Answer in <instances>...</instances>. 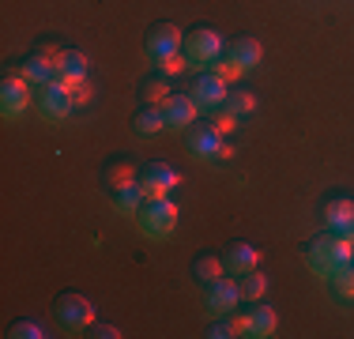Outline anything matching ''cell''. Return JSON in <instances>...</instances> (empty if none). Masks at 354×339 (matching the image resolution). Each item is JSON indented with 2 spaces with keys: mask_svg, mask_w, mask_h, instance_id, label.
I'll return each instance as SVG.
<instances>
[{
  "mask_svg": "<svg viewBox=\"0 0 354 339\" xmlns=\"http://www.w3.org/2000/svg\"><path fill=\"white\" fill-rule=\"evenodd\" d=\"M177 223H181V208L162 196V200H147L140 211V234L151 237V241H162V237H170L177 230Z\"/></svg>",
  "mask_w": 354,
  "mask_h": 339,
  "instance_id": "2",
  "label": "cell"
},
{
  "mask_svg": "<svg viewBox=\"0 0 354 339\" xmlns=\"http://www.w3.org/2000/svg\"><path fill=\"white\" fill-rule=\"evenodd\" d=\"M223 271H226V264H223V257H215V253H204V257H196L192 260V279L196 283H215V279H223Z\"/></svg>",
  "mask_w": 354,
  "mask_h": 339,
  "instance_id": "20",
  "label": "cell"
},
{
  "mask_svg": "<svg viewBox=\"0 0 354 339\" xmlns=\"http://www.w3.org/2000/svg\"><path fill=\"white\" fill-rule=\"evenodd\" d=\"M87 53H80V49H64L61 61H57V83H75V80H87Z\"/></svg>",
  "mask_w": 354,
  "mask_h": 339,
  "instance_id": "19",
  "label": "cell"
},
{
  "mask_svg": "<svg viewBox=\"0 0 354 339\" xmlns=\"http://www.w3.org/2000/svg\"><path fill=\"white\" fill-rule=\"evenodd\" d=\"M19 72H23V80H27L30 87H49V83L57 80V61H49L46 53H30Z\"/></svg>",
  "mask_w": 354,
  "mask_h": 339,
  "instance_id": "17",
  "label": "cell"
},
{
  "mask_svg": "<svg viewBox=\"0 0 354 339\" xmlns=\"http://www.w3.org/2000/svg\"><path fill=\"white\" fill-rule=\"evenodd\" d=\"M223 106L230 109V113H238V117H249L252 109H257V95L245 91V87H230V95H226Z\"/></svg>",
  "mask_w": 354,
  "mask_h": 339,
  "instance_id": "24",
  "label": "cell"
},
{
  "mask_svg": "<svg viewBox=\"0 0 354 339\" xmlns=\"http://www.w3.org/2000/svg\"><path fill=\"white\" fill-rule=\"evenodd\" d=\"M230 320H234V328H238V336H249V339H272L279 332V317H275V309L264 298L249 302V309H241V313L234 309Z\"/></svg>",
  "mask_w": 354,
  "mask_h": 339,
  "instance_id": "3",
  "label": "cell"
},
{
  "mask_svg": "<svg viewBox=\"0 0 354 339\" xmlns=\"http://www.w3.org/2000/svg\"><path fill=\"white\" fill-rule=\"evenodd\" d=\"M351 264H354V260H351Z\"/></svg>",
  "mask_w": 354,
  "mask_h": 339,
  "instance_id": "32",
  "label": "cell"
},
{
  "mask_svg": "<svg viewBox=\"0 0 354 339\" xmlns=\"http://www.w3.org/2000/svg\"><path fill=\"white\" fill-rule=\"evenodd\" d=\"M260 57H264V49H260V42L249 38V34H241V38H234L230 46H226V61H234L241 72H252V68L260 64Z\"/></svg>",
  "mask_w": 354,
  "mask_h": 339,
  "instance_id": "15",
  "label": "cell"
},
{
  "mask_svg": "<svg viewBox=\"0 0 354 339\" xmlns=\"http://www.w3.org/2000/svg\"><path fill=\"white\" fill-rule=\"evenodd\" d=\"M324 226L332 234L354 241V200L351 196H332V200H328L324 203Z\"/></svg>",
  "mask_w": 354,
  "mask_h": 339,
  "instance_id": "14",
  "label": "cell"
},
{
  "mask_svg": "<svg viewBox=\"0 0 354 339\" xmlns=\"http://www.w3.org/2000/svg\"><path fill=\"white\" fill-rule=\"evenodd\" d=\"M238 121H241L238 113H230V109H226V106H218V113L212 117V129L226 136V132H234V129H238Z\"/></svg>",
  "mask_w": 354,
  "mask_h": 339,
  "instance_id": "29",
  "label": "cell"
},
{
  "mask_svg": "<svg viewBox=\"0 0 354 339\" xmlns=\"http://www.w3.org/2000/svg\"><path fill=\"white\" fill-rule=\"evenodd\" d=\"M245 302L241 298V286L234 283V279H215V283H207V298H204V305H207V313L212 317H230L238 305Z\"/></svg>",
  "mask_w": 354,
  "mask_h": 339,
  "instance_id": "10",
  "label": "cell"
},
{
  "mask_svg": "<svg viewBox=\"0 0 354 339\" xmlns=\"http://www.w3.org/2000/svg\"><path fill=\"white\" fill-rule=\"evenodd\" d=\"M177 53H185V38H181V30L174 27V23H162V27H155L151 30V38H147V61L151 64H166V61H174Z\"/></svg>",
  "mask_w": 354,
  "mask_h": 339,
  "instance_id": "7",
  "label": "cell"
},
{
  "mask_svg": "<svg viewBox=\"0 0 354 339\" xmlns=\"http://www.w3.org/2000/svg\"><path fill=\"white\" fill-rule=\"evenodd\" d=\"M328 283H332L335 298H339V302H347V305H354V264H347L343 271H335V275L328 279Z\"/></svg>",
  "mask_w": 354,
  "mask_h": 339,
  "instance_id": "25",
  "label": "cell"
},
{
  "mask_svg": "<svg viewBox=\"0 0 354 339\" xmlns=\"http://www.w3.org/2000/svg\"><path fill=\"white\" fill-rule=\"evenodd\" d=\"M306 260H309V268H313V275L320 279H332L335 271H343L354 260V241H347V237H339V234H320L309 241V249H306Z\"/></svg>",
  "mask_w": 354,
  "mask_h": 339,
  "instance_id": "1",
  "label": "cell"
},
{
  "mask_svg": "<svg viewBox=\"0 0 354 339\" xmlns=\"http://www.w3.org/2000/svg\"><path fill=\"white\" fill-rule=\"evenodd\" d=\"M109 200H113L117 215H140L143 203H147V192H143L140 181H129V185H121V189L109 192Z\"/></svg>",
  "mask_w": 354,
  "mask_h": 339,
  "instance_id": "16",
  "label": "cell"
},
{
  "mask_svg": "<svg viewBox=\"0 0 354 339\" xmlns=\"http://www.w3.org/2000/svg\"><path fill=\"white\" fill-rule=\"evenodd\" d=\"M57 320H61V328L68 336H83L95 328V302L87 298V294H64L61 302H57Z\"/></svg>",
  "mask_w": 354,
  "mask_h": 339,
  "instance_id": "5",
  "label": "cell"
},
{
  "mask_svg": "<svg viewBox=\"0 0 354 339\" xmlns=\"http://www.w3.org/2000/svg\"><path fill=\"white\" fill-rule=\"evenodd\" d=\"M106 177H109V185H113V189H121V185H129V181H140V174L129 163H113V166L106 170Z\"/></svg>",
  "mask_w": 354,
  "mask_h": 339,
  "instance_id": "26",
  "label": "cell"
},
{
  "mask_svg": "<svg viewBox=\"0 0 354 339\" xmlns=\"http://www.w3.org/2000/svg\"><path fill=\"white\" fill-rule=\"evenodd\" d=\"M27 106H30V83L23 80V72L4 75V83H0V113L8 121H15V117L27 113Z\"/></svg>",
  "mask_w": 354,
  "mask_h": 339,
  "instance_id": "8",
  "label": "cell"
},
{
  "mask_svg": "<svg viewBox=\"0 0 354 339\" xmlns=\"http://www.w3.org/2000/svg\"><path fill=\"white\" fill-rule=\"evenodd\" d=\"M158 109H162V117H166V129H174V132L192 129V121L200 117V106L192 95H170Z\"/></svg>",
  "mask_w": 354,
  "mask_h": 339,
  "instance_id": "13",
  "label": "cell"
},
{
  "mask_svg": "<svg viewBox=\"0 0 354 339\" xmlns=\"http://www.w3.org/2000/svg\"><path fill=\"white\" fill-rule=\"evenodd\" d=\"M207 336H212V339H230V336H238V328H234V320H230V324H223V320H218V324L207 328Z\"/></svg>",
  "mask_w": 354,
  "mask_h": 339,
  "instance_id": "30",
  "label": "cell"
},
{
  "mask_svg": "<svg viewBox=\"0 0 354 339\" xmlns=\"http://www.w3.org/2000/svg\"><path fill=\"white\" fill-rule=\"evenodd\" d=\"M64 87H68L75 106H91V98H95V83L91 80H75V83H64Z\"/></svg>",
  "mask_w": 354,
  "mask_h": 339,
  "instance_id": "27",
  "label": "cell"
},
{
  "mask_svg": "<svg viewBox=\"0 0 354 339\" xmlns=\"http://www.w3.org/2000/svg\"><path fill=\"white\" fill-rule=\"evenodd\" d=\"M223 53H226V46H223V38H218V30H212V27H196L185 38V57H189V64L200 68V72H212V68L223 61Z\"/></svg>",
  "mask_w": 354,
  "mask_h": 339,
  "instance_id": "4",
  "label": "cell"
},
{
  "mask_svg": "<svg viewBox=\"0 0 354 339\" xmlns=\"http://www.w3.org/2000/svg\"><path fill=\"white\" fill-rule=\"evenodd\" d=\"M238 286H241V298L245 302H260L268 294V275L252 268V271H245V275L238 279Z\"/></svg>",
  "mask_w": 354,
  "mask_h": 339,
  "instance_id": "23",
  "label": "cell"
},
{
  "mask_svg": "<svg viewBox=\"0 0 354 339\" xmlns=\"http://www.w3.org/2000/svg\"><path fill=\"white\" fill-rule=\"evenodd\" d=\"M12 336L15 339H46V328L38 320H15L12 324Z\"/></svg>",
  "mask_w": 354,
  "mask_h": 339,
  "instance_id": "28",
  "label": "cell"
},
{
  "mask_svg": "<svg viewBox=\"0 0 354 339\" xmlns=\"http://www.w3.org/2000/svg\"><path fill=\"white\" fill-rule=\"evenodd\" d=\"M223 264H226V271H234V279H241L245 271H252L260 264V253L252 249V245H245V241H234L230 249L223 253Z\"/></svg>",
  "mask_w": 354,
  "mask_h": 339,
  "instance_id": "18",
  "label": "cell"
},
{
  "mask_svg": "<svg viewBox=\"0 0 354 339\" xmlns=\"http://www.w3.org/2000/svg\"><path fill=\"white\" fill-rule=\"evenodd\" d=\"M189 155L200 158V163H223V158L234 155V147L212 125H200V129H189Z\"/></svg>",
  "mask_w": 354,
  "mask_h": 339,
  "instance_id": "6",
  "label": "cell"
},
{
  "mask_svg": "<svg viewBox=\"0 0 354 339\" xmlns=\"http://www.w3.org/2000/svg\"><path fill=\"white\" fill-rule=\"evenodd\" d=\"M230 95V83L223 80L218 72H200V80L192 83V98H196L200 109H218Z\"/></svg>",
  "mask_w": 354,
  "mask_h": 339,
  "instance_id": "12",
  "label": "cell"
},
{
  "mask_svg": "<svg viewBox=\"0 0 354 339\" xmlns=\"http://www.w3.org/2000/svg\"><path fill=\"white\" fill-rule=\"evenodd\" d=\"M140 95H143V102H147V106H162V102L174 95V87H170V75H162V72H158L155 80H147V83L140 87Z\"/></svg>",
  "mask_w": 354,
  "mask_h": 339,
  "instance_id": "22",
  "label": "cell"
},
{
  "mask_svg": "<svg viewBox=\"0 0 354 339\" xmlns=\"http://www.w3.org/2000/svg\"><path fill=\"white\" fill-rule=\"evenodd\" d=\"M95 336H98V339H117L121 332H117L113 324H102V328H95Z\"/></svg>",
  "mask_w": 354,
  "mask_h": 339,
  "instance_id": "31",
  "label": "cell"
},
{
  "mask_svg": "<svg viewBox=\"0 0 354 339\" xmlns=\"http://www.w3.org/2000/svg\"><path fill=\"white\" fill-rule=\"evenodd\" d=\"M41 95H38V109H41V117L46 121H64V117L75 109V102H72V95H68V87L64 83H49V87H38Z\"/></svg>",
  "mask_w": 354,
  "mask_h": 339,
  "instance_id": "11",
  "label": "cell"
},
{
  "mask_svg": "<svg viewBox=\"0 0 354 339\" xmlns=\"http://www.w3.org/2000/svg\"><path fill=\"white\" fill-rule=\"evenodd\" d=\"M132 129H136V136H158L166 129V117L158 106H143L136 113V121H132Z\"/></svg>",
  "mask_w": 354,
  "mask_h": 339,
  "instance_id": "21",
  "label": "cell"
},
{
  "mask_svg": "<svg viewBox=\"0 0 354 339\" xmlns=\"http://www.w3.org/2000/svg\"><path fill=\"white\" fill-rule=\"evenodd\" d=\"M140 185H143V192H147V200H162L181 185V174H177V166H170V163H147L140 174Z\"/></svg>",
  "mask_w": 354,
  "mask_h": 339,
  "instance_id": "9",
  "label": "cell"
}]
</instances>
